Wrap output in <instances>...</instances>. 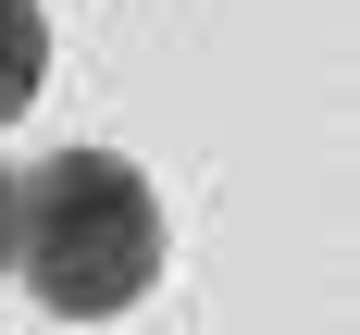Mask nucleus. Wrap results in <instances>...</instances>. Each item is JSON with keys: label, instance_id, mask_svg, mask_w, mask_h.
Segmentation results:
<instances>
[{"label": "nucleus", "instance_id": "nucleus-2", "mask_svg": "<svg viewBox=\"0 0 360 335\" xmlns=\"http://www.w3.org/2000/svg\"><path fill=\"white\" fill-rule=\"evenodd\" d=\"M37 74H50V13L37 0H0V124L37 100Z\"/></svg>", "mask_w": 360, "mask_h": 335}, {"label": "nucleus", "instance_id": "nucleus-1", "mask_svg": "<svg viewBox=\"0 0 360 335\" xmlns=\"http://www.w3.org/2000/svg\"><path fill=\"white\" fill-rule=\"evenodd\" d=\"M13 273L37 286V310L63 323H112L137 310L162 273V199L124 149H63L13 186Z\"/></svg>", "mask_w": 360, "mask_h": 335}, {"label": "nucleus", "instance_id": "nucleus-3", "mask_svg": "<svg viewBox=\"0 0 360 335\" xmlns=\"http://www.w3.org/2000/svg\"><path fill=\"white\" fill-rule=\"evenodd\" d=\"M0 273H13V162H0Z\"/></svg>", "mask_w": 360, "mask_h": 335}]
</instances>
